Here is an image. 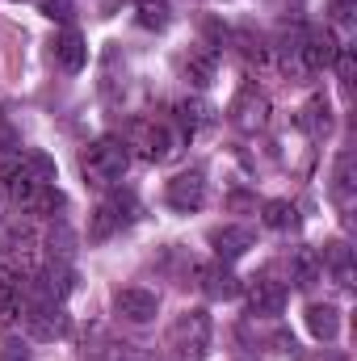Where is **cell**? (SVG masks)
Wrapping results in <instances>:
<instances>
[{
    "mask_svg": "<svg viewBox=\"0 0 357 361\" xmlns=\"http://www.w3.org/2000/svg\"><path fill=\"white\" fill-rule=\"evenodd\" d=\"M126 164H131V152H126V143H122V139H97V143L85 147V156H80L85 180L97 185V189L118 185L122 173H126Z\"/></svg>",
    "mask_w": 357,
    "mask_h": 361,
    "instance_id": "obj_1",
    "label": "cell"
},
{
    "mask_svg": "<svg viewBox=\"0 0 357 361\" xmlns=\"http://www.w3.org/2000/svg\"><path fill=\"white\" fill-rule=\"evenodd\" d=\"M210 315L202 311V307H193V311H181L177 319H173V328H169V345H173V353L181 361H202L210 353Z\"/></svg>",
    "mask_w": 357,
    "mask_h": 361,
    "instance_id": "obj_2",
    "label": "cell"
},
{
    "mask_svg": "<svg viewBox=\"0 0 357 361\" xmlns=\"http://www.w3.org/2000/svg\"><path fill=\"white\" fill-rule=\"evenodd\" d=\"M21 315H25V332H30L34 341H63V336L72 332V319H68L63 302L38 298V302H30Z\"/></svg>",
    "mask_w": 357,
    "mask_h": 361,
    "instance_id": "obj_3",
    "label": "cell"
},
{
    "mask_svg": "<svg viewBox=\"0 0 357 361\" xmlns=\"http://www.w3.org/2000/svg\"><path fill=\"white\" fill-rule=\"evenodd\" d=\"M34 248H38V231H34V223L25 214H13V219L0 223V257H8L13 265L30 269Z\"/></svg>",
    "mask_w": 357,
    "mask_h": 361,
    "instance_id": "obj_4",
    "label": "cell"
},
{
    "mask_svg": "<svg viewBox=\"0 0 357 361\" xmlns=\"http://www.w3.org/2000/svg\"><path fill=\"white\" fill-rule=\"evenodd\" d=\"M337 55H341V42H337V34H332L328 25H311V30H303V68H307V76L332 68Z\"/></svg>",
    "mask_w": 357,
    "mask_h": 361,
    "instance_id": "obj_5",
    "label": "cell"
},
{
    "mask_svg": "<svg viewBox=\"0 0 357 361\" xmlns=\"http://www.w3.org/2000/svg\"><path fill=\"white\" fill-rule=\"evenodd\" d=\"M177 135L169 130V126H160V122H135V130H131V147H139V156L147 160V164H160V160H169L177 147Z\"/></svg>",
    "mask_w": 357,
    "mask_h": 361,
    "instance_id": "obj_6",
    "label": "cell"
},
{
    "mask_svg": "<svg viewBox=\"0 0 357 361\" xmlns=\"http://www.w3.org/2000/svg\"><path fill=\"white\" fill-rule=\"evenodd\" d=\"M231 122L240 126V130H261L269 122V97L257 85H244V89L236 92V101H231Z\"/></svg>",
    "mask_w": 357,
    "mask_h": 361,
    "instance_id": "obj_7",
    "label": "cell"
},
{
    "mask_svg": "<svg viewBox=\"0 0 357 361\" xmlns=\"http://www.w3.org/2000/svg\"><path fill=\"white\" fill-rule=\"evenodd\" d=\"M164 202H169L177 214H189V210H198V206L206 202V177H202L198 169H189V173H177V177L164 185Z\"/></svg>",
    "mask_w": 357,
    "mask_h": 361,
    "instance_id": "obj_8",
    "label": "cell"
},
{
    "mask_svg": "<svg viewBox=\"0 0 357 361\" xmlns=\"http://www.w3.org/2000/svg\"><path fill=\"white\" fill-rule=\"evenodd\" d=\"M114 311H118L126 324H152L156 311H160V298H156L152 290H143V286H126V290L114 294Z\"/></svg>",
    "mask_w": 357,
    "mask_h": 361,
    "instance_id": "obj_9",
    "label": "cell"
},
{
    "mask_svg": "<svg viewBox=\"0 0 357 361\" xmlns=\"http://www.w3.org/2000/svg\"><path fill=\"white\" fill-rule=\"evenodd\" d=\"M198 290H202L210 302H227V298L240 294V277L231 273V265L210 261V265H198Z\"/></svg>",
    "mask_w": 357,
    "mask_h": 361,
    "instance_id": "obj_10",
    "label": "cell"
},
{
    "mask_svg": "<svg viewBox=\"0 0 357 361\" xmlns=\"http://www.w3.org/2000/svg\"><path fill=\"white\" fill-rule=\"evenodd\" d=\"M131 210H135V202L131 197H109V202H101L97 210H92V227H89V240H109L114 231H122L126 223H131Z\"/></svg>",
    "mask_w": 357,
    "mask_h": 361,
    "instance_id": "obj_11",
    "label": "cell"
},
{
    "mask_svg": "<svg viewBox=\"0 0 357 361\" xmlns=\"http://www.w3.org/2000/svg\"><path fill=\"white\" fill-rule=\"evenodd\" d=\"M34 281V294L38 298H47V302H63L68 294H72V286H76V273L68 261H51L42 273H34L30 277Z\"/></svg>",
    "mask_w": 357,
    "mask_h": 361,
    "instance_id": "obj_12",
    "label": "cell"
},
{
    "mask_svg": "<svg viewBox=\"0 0 357 361\" xmlns=\"http://www.w3.org/2000/svg\"><path fill=\"white\" fill-rule=\"evenodd\" d=\"M210 248H214V261L231 265V261H240V257L253 248V231L240 227V223H223V227L210 231Z\"/></svg>",
    "mask_w": 357,
    "mask_h": 361,
    "instance_id": "obj_13",
    "label": "cell"
},
{
    "mask_svg": "<svg viewBox=\"0 0 357 361\" xmlns=\"http://www.w3.org/2000/svg\"><path fill=\"white\" fill-rule=\"evenodd\" d=\"M282 307H286V286L273 281V277H253V286H248V311L261 315V319H273V315H282Z\"/></svg>",
    "mask_w": 357,
    "mask_h": 361,
    "instance_id": "obj_14",
    "label": "cell"
},
{
    "mask_svg": "<svg viewBox=\"0 0 357 361\" xmlns=\"http://www.w3.org/2000/svg\"><path fill=\"white\" fill-rule=\"evenodd\" d=\"M298 130L307 135V139H328L332 135V105H328V97H311V101H303V109H298Z\"/></svg>",
    "mask_w": 357,
    "mask_h": 361,
    "instance_id": "obj_15",
    "label": "cell"
},
{
    "mask_svg": "<svg viewBox=\"0 0 357 361\" xmlns=\"http://www.w3.org/2000/svg\"><path fill=\"white\" fill-rule=\"evenodd\" d=\"M55 63H59L63 72H80V68L89 63V47H85V38H80L76 30H63V34L55 38Z\"/></svg>",
    "mask_w": 357,
    "mask_h": 361,
    "instance_id": "obj_16",
    "label": "cell"
},
{
    "mask_svg": "<svg viewBox=\"0 0 357 361\" xmlns=\"http://www.w3.org/2000/svg\"><path fill=\"white\" fill-rule=\"evenodd\" d=\"M307 328H311V336L315 341H337V332H341V311L332 307V302H311L307 307Z\"/></svg>",
    "mask_w": 357,
    "mask_h": 361,
    "instance_id": "obj_17",
    "label": "cell"
},
{
    "mask_svg": "<svg viewBox=\"0 0 357 361\" xmlns=\"http://www.w3.org/2000/svg\"><path fill=\"white\" fill-rule=\"evenodd\" d=\"M214 63H219V51H210V47L202 42V47H193V51L185 55V63H181V68H185L189 85H198V89H202V85H210V80H214Z\"/></svg>",
    "mask_w": 357,
    "mask_h": 361,
    "instance_id": "obj_18",
    "label": "cell"
},
{
    "mask_svg": "<svg viewBox=\"0 0 357 361\" xmlns=\"http://www.w3.org/2000/svg\"><path fill=\"white\" fill-rule=\"evenodd\" d=\"M353 169H357V160H353V152H341V160H337V169H332V197H337V206L341 210H349L353 206Z\"/></svg>",
    "mask_w": 357,
    "mask_h": 361,
    "instance_id": "obj_19",
    "label": "cell"
},
{
    "mask_svg": "<svg viewBox=\"0 0 357 361\" xmlns=\"http://www.w3.org/2000/svg\"><path fill=\"white\" fill-rule=\"evenodd\" d=\"M320 273H324V265H320V252H315V248H298V252L290 257V281H294L298 290L315 286Z\"/></svg>",
    "mask_w": 357,
    "mask_h": 361,
    "instance_id": "obj_20",
    "label": "cell"
},
{
    "mask_svg": "<svg viewBox=\"0 0 357 361\" xmlns=\"http://www.w3.org/2000/svg\"><path fill=\"white\" fill-rule=\"evenodd\" d=\"M47 252H51V261H68L72 265V257H76V231L63 219H55V227L47 235Z\"/></svg>",
    "mask_w": 357,
    "mask_h": 361,
    "instance_id": "obj_21",
    "label": "cell"
},
{
    "mask_svg": "<svg viewBox=\"0 0 357 361\" xmlns=\"http://www.w3.org/2000/svg\"><path fill=\"white\" fill-rule=\"evenodd\" d=\"M320 265L337 273V281H341V286H353V257H349V248H345V244H328V248L320 252Z\"/></svg>",
    "mask_w": 357,
    "mask_h": 361,
    "instance_id": "obj_22",
    "label": "cell"
},
{
    "mask_svg": "<svg viewBox=\"0 0 357 361\" xmlns=\"http://www.w3.org/2000/svg\"><path fill=\"white\" fill-rule=\"evenodd\" d=\"M265 227H273V231H294L298 227V206L286 202V197L265 202Z\"/></svg>",
    "mask_w": 357,
    "mask_h": 361,
    "instance_id": "obj_23",
    "label": "cell"
},
{
    "mask_svg": "<svg viewBox=\"0 0 357 361\" xmlns=\"http://www.w3.org/2000/svg\"><path fill=\"white\" fill-rule=\"evenodd\" d=\"M21 319V290L13 286V277L0 281V332H8Z\"/></svg>",
    "mask_w": 357,
    "mask_h": 361,
    "instance_id": "obj_24",
    "label": "cell"
},
{
    "mask_svg": "<svg viewBox=\"0 0 357 361\" xmlns=\"http://www.w3.org/2000/svg\"><path fill=\"white\" fill-rule=\"evenodd\" d=\"M139 25L143 30H164L169 25V0H139Z\"/></svg>",
    "mask_w": 357,
    "mask_h": 361,
    "instance_id": "obj_25",
    "label": "cell"
},
{
    "mask_svg": "<svg viewBox=\"0 0 357 361\" xmlns=\"http://www.w3.org/2000/svg\"><path fill=\"white\" fill-rule=\"evenodd\" d=\"M231 42L244 51V59H248V63H265V59H269V42L261 38V34H248V30H244V34H231Z\"/></svg>",
    "mask_w": 357,
    "mask_h": 361,
    "instance_id": "obj_26",
    "label": "cell"
},
{
    "mask_svg": "<svg viewBox=\"0 0 357 361\" xmlns=\"http://www.w3.org/2000/svg\"><path fill=\"white\" fill-rule=\"evenodd\" d=\"M177 122H181V135H193L206 122V105L202 101H177Z\"/></svg>",
    "mask_w": 357,
    "mask_h": 361,
    "instance_id": "obj_27",
    "label": "cell"
},
{
    "mask_svg": "<svg viewBox=\"0 0 357 361\" xmlns=\"http://www.w3.org/2000/svg\"><path fill=\"white\" fill-rule=\"evenodd\" d=\"M38 13L51 21H72V0H38Z\"/></svg>",
    "mask_w": 357,
    "mask_h": 361,
    "instance_id": "obj_28",
    "label": "cell"
},
{
    "mask_svg": "<svg viewBox=\"0 0 357 361\" xmlns=\"http://www.w3.org/2000/svg\"><path fill=\"white\" fill-rule=\"evenodd\" d=\"M0 361H34V349L21 341H4L0 345Z\"/></svg>",
    "mask_w": 357,
    "mask_h": 361,
    "instance_id": "obj_29",
    "label": "cell"
},
{
    "mask_svg": "<svg viewBox=\"0 0 357 361\" xmlns=\"http://www.w3.org/2000/svg\"><path fill=\"white\" fill-rule=\"evenodd\" d=\"M337 72H341V85L349 89L353 85V47H341V55H337V63H332Z\"/></svg>",
    "mask_w": 357,
    "mask_h": 361,
    "instance_id": "obj_30",
    "label": "cell"
},
{
    "mask_svg": "<svg viewBox=\"0 0 357 361\" xmlns=\"http://www.w3.org/2000/svg\"><path fill=\"white\" fill-rule=\"evenodd\" d=\"M353 8H357V0H332V13H337V21H341V25H349V21H353Z\"/></svg>",
    "mask_w": 357,
    "mask_h": 361,
    "instance_id": "obj_31",
    "label": "cell"
},
{
    "mask_svg": "<svg viewBox=\"0 0 357 361\" xmlns=\"http://www.w3.org/2000/svg\"><path fill=\"white\" fill-rule=\"evenodd\" d=\"M4 277H8V269H4V261H0V281H4Z\"/></svg>",
    "mask_w": 357,
    "mask_h": 361,
    "instance_id": "obj_32",
    "label": "cell"
},
{
    "mask_svg": "<svg viewBox=\"0 0 357 361\" xmlns=\"http://www.w3.org/2000/svg\"><path fill=\"white\" fill-rule=\"evenodd\" d=\"M320 361H324V357H320ZM328 361H345V357H337V353H332V357H328Z\"/></svg>",
    "mask_w": 357,
    "mask_h": 361,
    "instance_id": "obj_33",
    "label": "cell"
}]
</instances>
